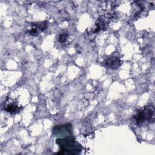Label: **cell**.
I'll use <instances>...</instances> for the list:
<instances>
[{"label": "cell", "mask_w": 155, "mask_h": 155, "mask_svg": "<svg viewBox=\"0 0 155 155\" xmlns=\"http://www.w3.org/2000/svg\"><path fill=\"white\" fill-rule=\"evenodd\" d=\"M4 110L8 113L14 114L19 112L21 110V108H20V107L16 102H12L5 105Z\"/></svg>", "instance_id": "5b68a950"}, {"label": "cell", "mask_w": 155, "mask_h": 155, "mask_svg": "<svg viewBox=\"0 0 155 155\" xmlns=\"http://www.w3.org/2000/svg\"><path fill=\"white\" fill-rule=\"evenodd\" d=\"M56 143L60 147V151L58 152L57 154H75L79 153L82 150L81 145L74 140L73 136L57 139Z\"/></svg>", "instance_id": "6da1fadb"}, {"label": "cell", "mask_w": 155, "mask_h": 155, "mask_svg": "<svg viewBox=\"0 0 155 155\" xmlns=\"http://www.w3.org/2000/svg\"><path fill=\"white\" fill-rule=\"evenodd\" d=\"M105 64L109 68L115 70L120 67L121 65V61L116 57H110L106 59Z\"/></svg>", "instance_id": "277c9868"}, {"label": "cell", "mask_w": 155, "mask_h": 155, "mask_svg": "<svg viewBox=\"0 0 155 155\" xmlns=\"http://www.w3.org/2000/svg\"><path fill=\"white\" fill-rule=\"evenodd\" d=\"M142 110L145 120L148 121L149 123H153L155 117V110L154 106L152 105L145 106Z\"/></svg>", "instance_id": "7a4b0ae2"}, {"label": "cell", "mask_w": 155, "mask_h": 155, "mask_svg": "<svg viewBox=\"0 0 155 155\" xmlns=\"http://www.w3.org/2000/svg\"><path fill=\"white\" fill-rule=\"evenodd\" d=\"M47 28V22H37L33 24V27L28 30V33L33 36L38 35L39 32L44 30Z\"/></svg>", "instance_id": "3957f363"}, {"label": "cell", "mask_w": 155, "mask_h": 155, "mask_svg": "<svg viewBox=\"0 0 155 155\" xmlns=\"http://www.w3.org/2000/svg\"><path fill=\"white\" fill-rule=\"evenodd\" d=\"M68 38V34L67 33H61L59 36V41L61 43H64L66 41L67 39Z\"/></svg>", "instance_id": "8992f818"}]
</instances>
